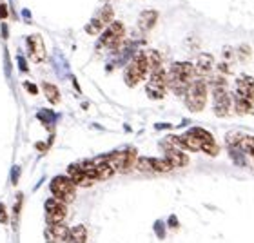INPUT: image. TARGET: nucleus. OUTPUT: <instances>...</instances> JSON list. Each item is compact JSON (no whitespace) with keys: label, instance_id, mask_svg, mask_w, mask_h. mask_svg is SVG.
<instances>
[{"label":"nucleus","instance_id":"1","mask_svg":"<svg viewBox=\"0 0 254 243\" xmlns=\"http://www.w3.org/2000/svg\"><path fill=\"white\" fill-rule=\"evenodd\" d=\"M149 74H151V69H149L147 59H145L143 51H140V53H136L132 57L131 62L127 63L126 71H124V82H126L129 87H134V85H138L142 80L147 78Z\"/></svg>","mask_w":254,"mask_h":243},{"label":"nucleus","instance_id":"2","mask_svg":"<svg viewBox=\"0 0 254 243\" xmlns=\"http://www.w3.org/2000/svg\"><path fill=\"white\" fill-rule=\"evenodd\" d=\"M207 91H209V84L205 78H196L192 84L189 85L184 100H186V107L190 113H200L205 109L207 104Z\"/></svg>","mask_w":254,"mask_h":243},{"label":"nucleus","instance_id":"3","mask_svg":"<svg viewBox=\"0 0 254 243\" xmlns=\"http://www.w3.org/2000/svg\"><path fill=\"white\" fill-rule=\"evenodd\" d=\"M106 158L115 173H127L132 167H136L138 154L136 149H120V151H113V153L106 154Z\"/></svg>","mask_w":254,"mask_h":243},{"label":"nucleus","instance_id":"4","mask_svg":"<svg viewBox=\"0 0 254 243\" xmlns=\"http://www.w3.org/2000/svg\"><path fill=\"white\" fill-rule=\"evenodd\" d=\"M49 190H51L53 198L64 201V203H71L76 194V185L69 180L67 176H55L49 183Z\"/></svg>","mask_w":254,"mask_h":243},{"label":"nucleus","instance_id":"5","mask_svg":"<svg viewBox=\"0 0 254 243\" xmlns=\"http://www.w3.org/2000/svg\"><path fill=\"white\" fill-rule=\"evenodd\" d=\"M126 35V27L122 22H113L111 26L106 27V31L102 33L98 40V49H117L122 44V38Z\"/></svg>","mask_w":254,"mask_h":243},{"label":"nucleus","instance_id":"6","mask_svg":"<svg viewBox=\"0 0 254 243\" xmlns=\"http://www.w3.org/2000/svg\"><path fill=\"white\" fill-rule=\"evenodd\" d=\"M165 89H167V73L164 71V67L149 74L145 93H147L151 100H162L165 96Z\"/></svg>","mask_w":254,"mask_h":243},{"label":"nucleus","instance_id":"7","mask_svg":"<svg viewBox=\"0 0 254 243\" xmlns=\"http://www.w3.org/2000/svg\"><path fill=\"white\" fill-rule=\"evenodd\" d=\"M113 18H115V13H113V7L109 4H106L104 7L96 11V15L93 16V20L85 26V31L89 35H98V33L106 31V27H109L113 24Z\"/></svg>","mask_w":254,"mask_h":243},{"label":"nucleus","instance_id":"8","mask_svg":"<svg viewBox=\"0 0 254 243\" xmlns=\"http://www.w3.org/2000/svg\"><path fill=\"white\" fill-rule=\"evenodd\" d=\"M212 96H214V104H212L214 115L220 118L227 117L233 111V96L227 93V87H222V85L212 87Z\"/></svg>","mask_w":254,"mask_h":243},{"label":"nucleus","instance_id":"9","mask_svg":"<svg viewBox=\"0 0 254 243\" xmlns=\"http://www.w3.org/2000/svg\"><path fill=\"white\" fill-rule=\"evenodd\" d=\"M46 222L48 225H55V223H64L65 216H67V203L57 200V198H49L46 200Z\"/></svg>","mask_w":254,"mask_h":243},{"label":"nucleus","instance_id":"10","mask_svg":"<svg viewBox=\"0 0 254 243\" xmlns=\"http://www.w3.org/2000/svg\"><path fill=\"white\" fill-rule=\"evenodd\" d=\"M27 53H29V59L35 63L44 62V59H46V44H44L40 35L27 37Z\"/></svg>","mask_w":254,"mask_h":243},{"label":"nucleus","instance_id":"11","mask_svg":"<svg viewBox=\"0 0 254 243\" xmlns=\"http://www.w3.org/2000/svg\"><path fill=\"white\" fill-rule=\"evenodd\" d=\"M169 73L180 76V78H184L186 82H189V84H192L196 80V76H198L194 69V63H190V62H175L171 65Z\"/></svg>","mask_w":254,"mask_h":243},{"label":"nucleus","instance_id":"12","mask_svg":"<svg viewBox=\"0 0 254 243\" xmlns=\"http://www.w3.org/2000/svg\"><path fill=\"white\" fill-rule=\"evenodd\" d=\"M69 231L64 223H55V225H48L46 229V242L48 243H60V242H67V236H69Z\"/></svg>","mask_w":254,"mask_h":243},{"label":"nucleus","instance_id":"13","mask_svg":"<svg viewBox=\"0 0 254 243\" xmlns=\"http://www.w3.org/2000/svg\"><path fill=\"white\" fill-rule=\"evenodd\" d=\"M67 178L73 182L76 187H91V185H93V180L85 175L84 169L80 167V164H71V165H69V167H67Z\"/></svg>","mask_w":254,"mask_h":243},{"label":"nucleus","instance_id":"14","mask_svg":"<svg viewBox=\"0 0 254 243\" xmlns=\"http://www.w3.org/2000/svg\"><path fill=\"white\" fill-rule=\"evenodd\" d=\"M194 69L198 76H209L214 69V57L209 53H201L194 62Z\"/></svg>","mask_w":254,"mask_h":243},{"label":"nucleus","instance_id":"15","mask_svg":"<svg viewBox=\"0 0 254 243\" xmlns=\"http://www.w3.org/2000/svg\"><path fill=\"white\" fill-rule=\"evenodd\" d=\"M156 22H158V11L156 9H145L138 16V27H140V31H143V33L151 31V29L156 26Z\"/></svg>","mask_w":254,"mask_h":243},{"label":"nucleus","instance_id":"16","mask_svg":"<svg viewBox=\"0 0 254 243\" xmlns=\"http://www.w3.org/2000/svg\"><path fill=\"white\" fill-rule=\"evenodd\" d=\"M180 140H182L184 149H187V151H190V153H198V151H201V149H203V143H205L200 136H196L190 129L187 132H184V134H180Z\"/></svg>","mask_w":254,"mask_h":243},{"label":"nucleus","instance_id":"17","mask_svg":"<svg viewBox=\"0 0 254 243\" xmlns=\"http://www.w3.org/2000/svg\"><path fill=\"white\" fill-rule=\"evenodd\" d=\"M165 158L169 160L173 169H182L189 165V156L184 151H165Z\"/></svg>","mask_w":254,"mask_h":243},{"label":"nucleus","instance_id":"18","mask_svg":"<svg viewBox=\"0 0 254 243\" xmlns=\"http://www.w3.org/2000/svg\"><path fill=\"white\" fill-rule=\"evenodd\" d=\"M143 55H145V59H147L151 73H154V71L162 69V55H160L156 49H145V51H143Z\"/></svg>","mask_w":254,"mask_h":243},{"label":"nucleus","instance_id":"19","mask_svg":"<svg viewBox=\"0 0 254 243\" xmlns=\"http://www.w3.org/2000/svg\"><path fill=\"white\" fill-rule=\"evenodd\" d=\"M69 243H85L87 242V229L84 225H74L71 231H69L67 236Z\"/></svg>","mask_w":254,"mask_h":243},{"label":"nucleus","instance_id":"20","mask_svg":"<svg viewBox=\"0 0 254 243\" xmlns=\"http://www.w3.org/2000/svg\"><path fill=\"white\" fill-rule=\"evenodd\" d=\"M42 93H44V96L51 102V104H59V102H60V91L55 84L44 82V84H42Z\"/></svg>","mask_w":254,"mask_h":243},{"label":"nucleus","instance_id":"21","mask_svg":"<svg viewBox=\"0 0 254 243\" xmlns=\"http://www.w3.org/2000/svg\"><path fill=\"white\" fill-rule=\"evenodd\" d=\"M164 151H184V145H182V140L180 136H175V134H169V136H165L160 143Z\"/></svg>","mask_w":254,"mask_h":243},{"label":"nucleus","instance_id":"22","mask_svg":"<svg viewBox=\"0 0 254 243\" xmlns=\"http://www.w3.org/2000/svg\"><path fill=\"white\" fill-rule=\"evenodd\" d=\"M151 164H153V173H169V171H173V165L169 164L167 158H151Z\"/></svg>","mask_w":254,"mask_h":243},{"label":"nucleus","instance_id":"23","mask_svg":"<svg viewBox=\"0 0 254 243\" xmlns=\"http://www.w3.org/2000/svg\"><path fill=\"white\" fill-rule=\"evenodd\" d=\"M244 132H240V131H231L227 132V136H225V143H227L229 147H238L240 142L244 140Z\"/></svg>","mask_w":254,"mask_h":243},{"label":"nucleus","instance_id":"24","mask_svg":"<svg viewBox=\"0 0 254 243\" xmlns=\"http://www.w3.org/2000/svg\"><path fill=\"white\" fill-rule=\"evenodd\" d=\"M242 151H244L245 154H251L254 158V136H249V134H245L244 136V140L240 142V145H238Z\"/></svg>","mask_w":254,"mask_h":243},{"label":"nucleus","instance_id":"25","mask_svg":"<svg viewBox=\"0 0 254 243\" xmlns=\"http://www.w3.org/2000/svg\"><path fill=\"white\" fill-rule=\"evenodd\" d=\"M229 156L233 158V162L236 165H245V153L240 147H229Z\"/></svg>","mask_w":254,"mask_h":243},{"label":"nucleus","instance_id":"26","mask_svg":"<svg viewBox=\"0 0 254 243\" xmlns=\"http://www.w3.org/2000/svg\"><path fill=\"white\" fill-rule=\"evenodd\" d=\"M136 169L140 171V173H153V164H151V158H147V156L138 158Z\"/></svg>","mask_w":254,"mask_h":243},{"label":"nucleus","instance_id":"27","mask_svg":"<svg viewBox=\"0 0 254 243\" xmlns=\"http://www.w3.org/2000/svg\"><path fill=\"white\" fill-rule=\"evenodd\" d=\"M38 118L42 120V123L44 125H48V127H53V123H55V113H51V111H40L38 113Z\"/></svg>","mask_w":254,"mask_h":243},{"label":"nucleus","instance_id":"28","mask_svg":"<svg viewBox=\"0 0 254 243\" xmlns=\"http://www.w3.org/2000/svg\"><path fill=\"white\" fill-rule=\"evenodd\" d=\"M201 151H203L205 154H209V156H218V154H220V147H218V143H216V142L205 143Z\"/></svg>","mask_w":254,"mask_h":243},{"label":"nucleus","instance_id":"29","mask_svg":"<svg viewBox=\"0 0 254 243\" xmlns=\"http://www.w3.org/2000/svg\"><path fill=\"white\" fill-rule=\"evenodd\" d=\"M236 55H238V57H240V60H247V59H249V57H251V48H249V46H245V44H244V46H240V48H238V51H236Z\"/></svg>","mask_w":254,"mask_h":243},{"label":"nucleus","instance_id":"30","mask_svg":"<svg viewBox=\"0 0 254 243\" xmlns=\"http://www.w3.org/2000/svg\"><path fill=\"white\" fill-rule=\"evenodd\" d=\"M236 57H238V55H236V51H234L233 48L223 49V59H225V62H227V63L234 62V59H236Z\"/></svg>","mask_w":254,"mask_h":243},{"label":"nucleus","instance_id":"31","mask_svg":"<svg viewBox=\"0 0 254 243\" xmlns=\"http://www.w3.org/2000/svg\"><path fill=\"white\" fill-rule=\"evenodd\" d=\"M9 218H7V211H5V205L0 203V223H7Z\"/></svg>","mask_w":254,"mask_h":243},{"label":"nucleus","instance_id":"32","mask_svg":"<svg viewBox=\"0 0 254 243\" xmlns=\"http://www.w3.org/2000/svg\"><path fill=\"white\" fill-rule=\"evenodd\" d=\"M156 234H158V238H165V225L162 222H156Z\"/></svg>","mask_w":254,"mask_h":243},{"label":"nucleus","instance_id":"33","mask_svg":"<svg viewBox=\"0 0 254 243\" xmlns=\"http://www.w3.org/2000/svg\"><path fill=\"white\" fill-rule=\"evenodd\" d=\"M24 85H26V89L29 91V93H31V95H37V93H38L37 85H35V84H31V82H26V84H24Z\"/></svg>","mask_w":254,"mask_h":243},{"label":"nucleus","instance_id":"34","mask_svg":"<svg viewBox=\"0 0 254 243\" xmlns=\"http://www.w3.org/2000/svg\"><path fill=\"white\" fill-rule=\"evenodd\" d=\"M169 225H171V227H178V225H180V223H178V218H176V216H171L169 218Z\"/></svg>","mask_w":254,"mask_h":243},{"label":"nucleus","instance_id":"35","mask_svg":"<svg viewBox=\"0 0 254 243\" xmlns=\"http://www.w3.org/2000/svg\"><path fill=\"white\" fill-rule=\"evenodd\" d=\"M5 16H7V9L4 4H0V18H5Z\"/></svg>","mask_w":254,"mask_h":243},{"label":"nucleus","instance_id":"36","mask_svg":"<svg viewBox=\"0 0 254 243\" xmlns=\"http://www.w3.org/2000/svg\"><path fill=\"white\" fill-rule=\"evenodd\" d=\"M169 123H156V129H169Z\"/></svg>","mask_w":254,"mask_h":243},{"label":"nucleus","instance_id":"37","mask_svg":"<svg viewBox=\"0 0 254 243\" xmlns=\"http://www.w3.org/2000/svg\"><path fill=\"white\" fill-rule=\"evenodd\" d=\"M18 60H20V69H22V71H26L27 65H26V62H24V59H18Z\"/></svg>","mask_w":254,"mask_h":243}]
</instances>
